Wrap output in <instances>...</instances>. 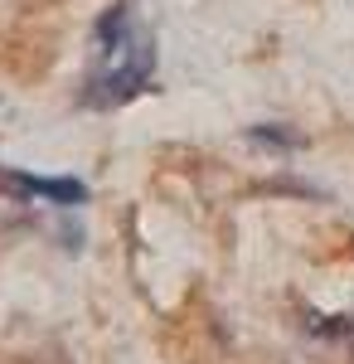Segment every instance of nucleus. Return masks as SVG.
<instances>
[{"mask_svg": "<svg viewBox=\"0 0 354 364\" xmlns=\"http://www.w3.org/2000/svg\"><path fill=\"white\" fill-rule=\"evenodd\" d=\"M156 83V39L132 0H112L92 34V63L82 73V107H122Z\"/></svg>", "mask_w": 354, "mask_h": 364, "instance_id": "obj_1", "label": "nucleus"}, {"mask_svg": "<svg viewBox=\"0 0 354 364\" xmlns=\"http://www.w3.org/2000/svg\"><path fill=\"white\" fill-rule=\"evenodd\" d=\"M0 180L15 199H39V204H54V209H73L87 204V185L73 175H25V170L0 166Z\"/></svg>", "mask_w": 354, "mask_h": 364, "instance_id": "obj_2", "label": "nucleus"}, {"mask_svg": "<svg viewBox=\"0 0 354 364\" xmlns=\"http://www.w3.org/2000/svg\"><path fill=\"white\" fill-rule=\"evenodd\" d=\"M311 331H321V336H330V340H340V345L354 350V316H316Z\"/></svg>", "mask_w": 354, "mask_h": 364, "instance_id": "obj_3", "label": "nucleus"}, {"mask_svg": "<svg viewBox=\"0 0 354 364\" xmlns=\"http://www.w3.org/2000/svg\"><path fill=\"white\" fill-rule=\"evenodd\" d=\"M247 136L262 141V146H281V151H296V146H306V136H296V132H281V127H252Z\"/></svg>", "mask_w": 354, "mask_h": 364, "instance_id": "obj_4", "label": "nucleus"}]
</instances>
